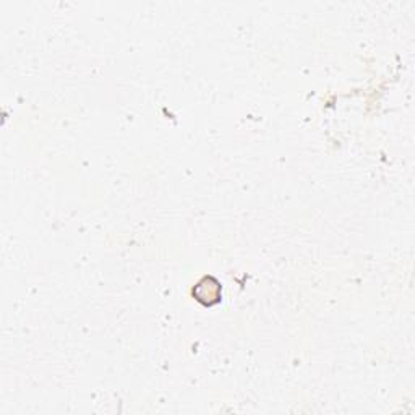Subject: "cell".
I'll return each instance as SVG.
<instances>
[{
    "mask_svg": "<svg viewBox=\"0 0 415 415\" xmlns=\"http://www.w3.org/2000/svg\"><path fill=\"white\" fill-rule=\"evenodd\" d=\"M193 297L200 304L206 307L218 304V302L221 300V282H219L216 277L209 276V287H206V279L203 277V279L193 287Z\"/></svg>",
    "mask_w": 415,
    "mask_h": 415,
    "instance_id": "6da1fadb",
    "label": "cell"
}]
</instances>
